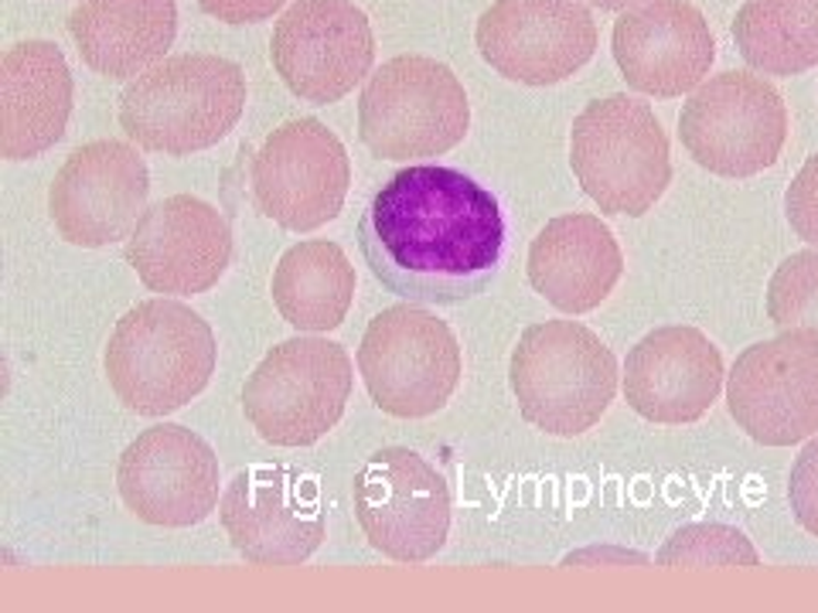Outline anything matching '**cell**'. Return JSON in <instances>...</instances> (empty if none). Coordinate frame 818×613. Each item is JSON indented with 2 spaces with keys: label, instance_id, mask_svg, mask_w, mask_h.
Segmentation results:
<instances>
[{
  "label": "cell",
  "instance_id": "obj_16",
  "mask_svg": "<svg viewBox=\"0 0 818 613\" xmlns=\"http://www.w3.org/2000/svg\"><path fill=\"white\" fill-rule=\"evenodd\" d=\"M117 488L140 522L188 528L219 508V457L195 429L157 423L120 453Z\"/></svg>",
  "mask_w": 818,
  "mask_h": 613
},
{
  "label": "cell",
  "instance_id": "obj_15",
  "mask_svg": "<svg viewBox=\"0 0 818 613\" xmlns=\"http://www.w3.org/2000/svg\"><path fill=\"white\" fill-rule=\"evenodd\" d=\"M475 42L498 76L556 86L593 58L597 21L583 0H494L478 18Z\"/></svg>",
  "mask_w": 818,
  "mask_h": 613
},
{
  "label": "cell",
  "instance_id": "obj_8",
  "mask_svg": "<svg viewBox=\"0 0 818 613\" xmlns=\"http://www.w3.org/2000/svg\"><path fill=\"white\" fill-rule=\"evenodd\" d=\"M355 358L372 403L400 419L440 413L465 372L450 324L413 300L375 314Z\"/></svg>",
  "mask_w": 818,
  "mask_h": 613
},
{
  "label": "cell",
  "instance_id": "obj_21",
  "mask_svg": "<svg viewBox=\"0 0 818 613\" xmlns=\"http://www.w3.org/2000/svg\"><path fill=\"white\" fill-rule=\"evenodd\" d=\"M528 283L563 314H587L608 300L624 273V252L600 215L549 219L528 245Z\"/></svg>",
  "mask_w": 818,
  "mask_h": 613
},
{
  "label": "cell",
  "instance_id": "obj_18",
  "mask_svg": "<svg viewBox=\"0 0 818 613\" xmlns=\"http://www.w3.org/2000/svg\"><path fill=\"white\" fill-rule=\"evenodd\" d=\"M127 263L154 294H205L232 263V229L208 201L171 195L140 215L127 239Z\"/></svg>",
  "mask_w": 818,
  "mask_h": 613
},
{
  "label": "cell",
  "instance_id": "obj_2",
  "mask_svg": "<svg viewBox=\"0 0 818 613\" xmlns=\"http://www.w3.org/2000/svg\"><path fill=\"white\" fill-rule=\"evenodd\" d=\"M219 344L208 320L182 300L154 297L130 307L106 341L102 369L137 416H167L211 382Z\"/></svg>",
  "mask_w": 818,
  "mask_h": 613
},
{
  "label": "cell",
  "instance_id": "obj_5",
  "mask_svg": "<svg viewBox=\"0 0 818 613\" xmlns=\"http://www.w3.org/2000/svg\"><path fill=\"white\" fill-rule=\"evenodd\" d=\"M570 167L600 211L637 219L672 182L668 136L648 102L628 92L603 96L574 120Z\"/></svg>",
  "mask_w": 818,
  "mask_h": 613
},
{
  "label": "cell",
  "instance_id": "obj_30",
  "mask_svg": "<svg viewBox=\"0 0 818 613\" xmlns=\"http://www.w3.org/2000/svg\"><path fill=\"white\" fill-rule=\"evenodd\" d=\"M201 11L226 24H260L270 21L287 0H198Z\"/></svg>",
  "mask_w": 818,
  "mask_h": 613
},
{
  "label": "cell",
  "instance_id": "obj_11",
  "mask_svg": "<svg viewBox=\"0 0 818 613\" xmlns=\"http://www.w3.org/2000/svg\"><path fill=\"white\" fill-rule=\"evenodd\" d=\"M355 515L369 546L396 562L434 559L450 535V488L410 447L375 450L355 474Z\"/></svg>",
  "mask_w": 818,
  "mask_h": 613
},
{
  "label": "cell",
  "instance_id": "obj_27",
  "mask_svg": "<svg viewBox=\"0 0 818 613\" xmlns=\"http://www.w3.org/2000/svg\"><path fill=\"white\" fill-rule=\"evenodd\" d=\"M767 317L777 331L818 335V249H801L781 263L767 283Z\"/></svg>",
  "mask_w": 818,
  "mask_h": 613
},
{
  "label": "cell",
  "instance_id": "obj_31",
  "mask_svg": "<svg viewBox=\"0 0 818 613\" xmlns=\"http://www.w3.org/2000/svg\"><path fill=\"white\" fill-rule=\"evenodd\" d=\"M590 4L600 8V11H628L634 4H642V0H590Z\"/></svg>",
  "mask_w": 818,
  "mask_h": 613
},
{
  "label": "cell",
  "instance_id": "obj_17",
  "mask_svg": "<svg viewBox=\"0 0 818 613\" xmlns=\"http://www.w3.org/2000/svg\"><path fill=\"white\" fill-rule=\"evenodd\" d=\"M151 171L133 143L92 140L62 164L48 188V211L58 236L83 249L130 239L148 211Z\"/></svg>",
  "mask_w": 818,
  "mask_h": 613
},
{
  "label": "cell",
  "instance_id": "obj_4",
  "mask_svg": "<svg viewBox=\"0 0 818 613\" xmlns=\"http://www.w3.org/2000/svg\"><path fill=\"white\" fill-rule=\"evenodd\" d=\"M509 382L525 423L549 437H580L618 395V358L580 320H543L522 331Z\"/></svg>",
  "mask_w": 818,
  "mask_h": 613
},
{
  "label": "cell",
  "instance_id": "obj_29",
  "mask_svg": "<svg viewBox=\"0 0 818 613\" xmlns=\"http://www.w3.org/2000/svg\"><path fill=\"white\" fill-rule=\"evenodd\" d=\"M785 215H788L792 229L805 242L818 245V154H811L801 164V171L795 174V182L788 185Z\"/></svg>",
  "mask_w": 818,
  "mask_h": 613
},
{
  "label": "cell",
  "instance_id": "obj_3",
  "mask_svg": "<svg viewBox=\"0 0 818 613\" xmlns=\"http://www.w3.org/2000/svg\"><path fill=\"white\" fill-rule=\"evenodd\" d=\"M246 110V72L222 55H171L120 96V127L144 151L185 157L229 136Z\"/></svg>",
  "mask_w": 818,
  "mask_h": 613
},
{
  "label": "cell",
  "instance_id": "obj_24",
  "mask_svg": "<svg viewBox=\"0 0 818 613\" xmlns=\"http://www.w3.org/2000/svg\"><path fill=\"white\" fill-rule=\"evenodd\" d=\"M270 294L291 328L325 335L338 328L355 300V266L338 242L304 239L280 256Z\"/></svg>",
  "mask_w": 818,
  "mask_h": 613
},
{
  "label": "cell",
  "instance_id": "obj_7",
  "mask_svg": "<svg viewBox=\"0 0 818 613\" xmlns=\"http://www.w3.org/2000/svg\"><path fill=\"white\" fill-rule=\"evenodd\" d=\"M351 379L348 351L304 331L263 354L242 385V413L266 444L310 447L345 416Z\"/></svg>",
  "mask_w": 818,
  "mask_h": 613
},
{
  "label": "cell",
  "instance_id": "obj_1",
  "mask_svg": "<svg viewBox=\"0 0 818 613\" xmlns=\"http://www.w3.org/2000/svg\"><path fill=\"white\" fill-rule=\"evenodd\" d=\"M359 245L372 276L413 304H465L494 280L505 249L498 198L475 177L410 164L372 195Z\"/></svg>",
  "mask_w": 818,
  "mask_h": 613
},
{
  "label": "cell",
  "instance_id": "obj_25",
  "mask_svg": "<svg viewBox=\"0 0 818 613\" xmlns=\"http://www.w3.org/2000/svg\"><path fill=\"white\" fill-rule=\"evenodd\" d=\"M730 31L761 76H798L818 65V0H743Z\"/></svg>",
  "mask_w": 818,
  "mask_h": 613
},
{
  "label": "cell",
  "instance_id": "obj_14",
  "mask_svg": "<svg viewBox=\"0 0 818 613\" xmlns=\"http://www.w3.org/2000/svg\"><path fill=\"white\" fill-rule=\"evenodd\" d=\"M270 58L294 96L328 106L372 72L375 34L351 0H291L273 28Z\"/></svg>",
  "mask_w": 818,
  "mask_h": 613
},
{
  "label": "cell",
  "instance_id": "obj_13",
  "mask_svg": "<svg viewBox=\"0 0 818 613\" xmlns=\"http://www.w3.org/2000/svg\"><path fill=\"white\" fill-rule=\"evenodd\" d=\"M727 409L751 440L792 447L818 433V335L777 331L746 348L727 375Z\"/></svg>",
  "mask_w": 818,
  "mask_h": 613
},
{
  "label": "cell",
  "instance_id": "obj_19",
  "mask_svg": "<svg viewBox=\"0 0 818 613\" xmlns=\"http://www.w3.org/2000/svg\"><path fill=\"white\" fill-rule=\"evenodd\" d=\"M611 48L628 86L658 99L692 92L717 62L709 21L689 0H642L621 11Z\"/></svg>",
  "mask_w": 818,
  "mask_h": 613
},
{
  "label": "cell",
  "instance_id": "obj_22",
  "mask_svg": "<svg viewBox=\"0 0 818 613\" xmlns=\"http://www.w3.org/2000/svg\"><path fill=\"white\" fill-rule=\"evenodd\" d=\"M73 117V72L55 42L28 39L0 58V157L31 161L62 140Z\"/></svg>",
  "mask_w": 818,
  "mask_h": 613
},
{
  "label": "cell",
  "instance_id": "obj_9",
  "mask_svg": "<svg viewBox=\"0 0 818 613\" xmlns=\"http://www.w3.org/2000/svg\"><path fill=\"white\" fill-rule=\"evenodd\" d=\"M683 147L699 167L723 177H751L771 167L788 140L781 92L751 72H720L699 83L679 113Z\"/></svg>",
  "mask_w": 818,
  "mask_h": 613
},
{
  "label": "cell",
  "instance_id": "obj_12",
  "mask_svg": "<svg viewBox=\"0 0 818 613\" xmlns=\"http://www.w3.org/2000/svg\"><path fill=\"white\" fill-rule=\"evenodd\" d=\"M260 215L291 232H310L338 219L351 185L345 143L321 120L301 117L276 127L249 164Z\"/></svg>",
  "mask_w": 818,
  "mask_h": 613
},
{
  "label": "cell",
  "instance_id": "obj_23",
  "mask_svg": "<svg viewBox=\"0 0 818 613\" xmlns=\"http://www.w3.org/2000/svg\"><path fill=\"white\" fill-rule=\"evenodd\" d=\"M68 34L83 62L106 79H137L161 58L177 34L174 0H79Z\"/></svg>",
  "mask_w": 818,
  "mask_h": 613
},
{
  "label": "cell",
  "instance_id": "obj_26",
  "mask_svg": "<svg viewBox=\"0 0 818 613\" xmlns=\"http://www.w3.org/2000/svg\"><path fill=\"white\" fill-rule=\"evenodd\" d=\"M658 566H757L761 556L740 528L723 522H692L668 535Z\"/></svg>",
  "mask_w": 818,
  "mask_h": 613
},
{
  "label": "cell",
  "instance_id": "obj_28",
  "mask_svg": "<svg viewBox=\"0 0 818 613\" xmlns=\"http://www.w3.org/2000/svg\"><path fill=\"white\" fill-rule=\"evenodd\" d=\"M788 501L798 525L818 535V437H808L801 453L792 463L788 478Z\"/></svg>",
  "mask_w": 818,
  "mask_h": 613
},
{
  "label": "cell",
  "instance_id": "obj_6",
  "mask_svg": "<svg viewBox=\"0 0 818 613\" xmlns=\"http://www.w3.org/2000/svg\"><path fill=\"white\" fill-rule=\"evenodd\" d=\"M471 102L454 68L430 55L382 62L359 99L362 143L382 161L440 157L468 136Z\"/></svg>",
  "mask_w": 818,
  "mask_h": 613
},
{
  "label": "cell",
  "instance_id": "obj_20",
  "mask_svg": "<svg viewBox=\"0 0 818 613\" xmlns=\"http://www.w3.org/2000/svg\"><path fill=\"white\" fill-rule=\"evenodd\" d=\"M727 369L720 348L689 324L648 331L624 358V399L648 423H696L717 403Z\"/></svg>",
  "mask_w": 818,
  "mask_h": 613
},
{
  "label": "cell",
  "instance_id": "obj_10",
  "mask_svg": "<svg viewBox=\"0 0 818 613\" xmlns=\"http://www.w3.org/2000/svg\"><path fill=\"white\" fill-rule=\"evenodd\" d=\"M219 522L249 566H301L328 532L317 478L283 463L239 471L222 491Z\"/></svg>",
  "mask_w": 818,
  "mask_h": 613
}]
</instances>
